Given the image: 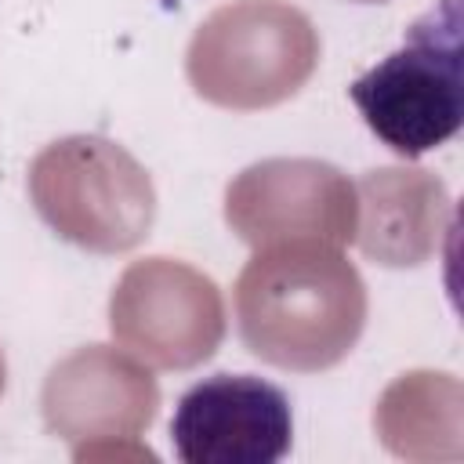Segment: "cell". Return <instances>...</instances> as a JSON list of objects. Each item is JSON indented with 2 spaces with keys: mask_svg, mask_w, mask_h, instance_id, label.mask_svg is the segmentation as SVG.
Masks as SVG:
<instances>
[{
  "mask_svg": "<svg viewBox=\"0 0 464 464\" xmlns=\"http://www.w3.org/2000/svg\"><path fill=\"white\" fill-rule=\"evenodd\" d=\"M460 0H435L388 58L352 80V105L395 156L417 160L460 130Z\"/></svg>",
  "mask_w": 464,
  "mask_h": 464,
  "instance_id": "1",
  "label": "cell"
},
{
  "mask_svg": "<svg viewBox=\"0 0 464 464\" xmlns=\"http://www.w3.org/2000/svg\"><path fill=\"white\" fill-rule=\"evenodd\" d=\"M290 442L286 392L254 373L196 381L170 417V446L185 464H276L290 453Z\"/></svg>",
  "mask_w": 464,
  "mask_h": 464,
  "instance_id": "2",
  "label": "cell"
}]
</instances>
